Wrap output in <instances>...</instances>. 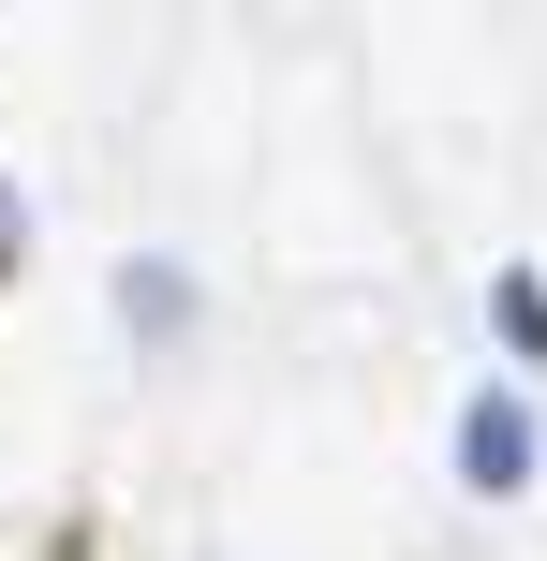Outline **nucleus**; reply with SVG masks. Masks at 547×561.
<instances>
[{
    "instance_id": "1",
    "label": "nucleus",
    "mask_w": 547,
    "mask_h": 561,
    "mask_svg": "<svg viewBox=\"0 0 547 561\" xmlns=\"http://www.w3.org/2000/svg\"><path fill=\"white\" fill-rule=\"evenodd\" d=\"M533 473H547L533 399H518V385H474V399H459V488H474V503H518Z\"/></svg>"
},
{
    "instance_id": "2",
    "label": "nucleus",
    "mask_w": 547,
    "mask_h": 561,
    "mask_svg": "<svg viewBox=\"0 0 547 561\" xmlns=\"http://www.w3.org/2000/svg\"><path fill=\"white\" fill-rule=\"evenodd\" d=\"M489 325H503V355H518V369H547V280H533V266L489 280Z\"/></svg>"
},
{
    "instance_id": "4",
    "label": "nucleus",
    "mask_w": 547,
    "mask_h": 561,
    "mask_svg": "<svg viewBox=\"0 0 547 561\" xmlns=\"http://www.w3.org/2000/svg\"><path fill=\"white\" fill-rule=\"evenodd\" d=\"M15 252H30V237H15V207H0V280H15Z\"/></svg>"
},
{
    "instance_id": "3",
    "label": "nucleus",
    "mask_w": 547,
    "mask_h": 561,
    "mask_svg": "<svg viewBox=\"0 0 547 561\" xmlns=\"http://www.w3.org/2000/svg\"><path fill=\"white\" fill-rule=\"evenodd\" d=\"M118 310H134V325H178V310H193V280H178V266H118Z\"/></svg>"
}]
</instances>
